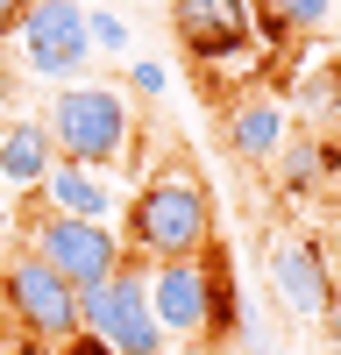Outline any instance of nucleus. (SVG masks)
I'll return each mask as SVG.
<instances>
[{"label": "nucleus", "mask_w": 341, "mask_h": 355, "mask_svg": "<svg viewBox=\"0 0 341 355\" xmlns=\"http://www.w3.org/2000/svg\"><path fill=\"white\" fill-rule=\"evenodd\" d=\"M170 28L192 64H227L256 43V8L249 0H170Z\"/></svg>", "instance_id": "7"}, {"label": "nucleus", "mask_w": 341, "mask_h": 355, "mask_svg": "<svg viewBox=\"0 0 341 355\" xmlns=\"http://www.w3.org/2000/svg\"><path fill=\"white\" fill-rule=\"evenodd\" d=\"M57 355H114V348H100L93 334H71V341H64V348H57Z\"/></svg>", "instance_id": "16"}, {"label": "nucleus", "mask_w": 341, "mask_h": 355, "mask_svg": "<svg viewBox=\"0 0 341 355\" xmlns=\"http://www.w3.org/2000/svg\"><path fill=\"white\" fill-rule=\"evenodd\" d=\"M85 36H93V50L121 57V50H128V21H121V15H107V8H93V15H85Z\"/></svg>", "instance_id": "15"}, {"label": "nucleus", "mask_w": 341, "mask_h": 355, "mask_svg": "<svg viewBox=\"0 0 341 355\" xmlns=\"http://www.w3.org/2000/svg\"><path fill=\"white\" fill-rule=\"evenodd\" d=\"M284 135H292V121H284V107L277 100H235L227 107V150H235L242 164H270L284 157Z\"/></svg>", "instance_id": "10"}, {"label": "nucleus", "mask_w": 341, "mask_h": 355, "mask_svg": "<svg viewBox=\"0 0 341 355\" xmlns=\"http://www.w3.org/2000/svg\"><path fill=\"white\" fill-rule=\"evenodd\" d=\"M170 355H220L213 341H185V348H170Z\"/></svg>", "instance_id": "19"}, {"label": "nucleus", "mask_w": 341, "mask_h": 355, "mask_svg": "<svg viewBox=\"0 0 341 355\" xmlns=\"http://www.w3.org/2000/svg\"><path fill=\"white\" fill-rule=\"evenodd\" d=\"M327 171V150L320 142H284V192H313Z\"/></svg>", "instance_id": "13"}, {"label": "nucleus", "mask_w": 341, "mask_h": 355, "mask_svg": "<svg viewBox=\"0 0 341 355\" xmlns=\"http://www.w3.org/2000/svg\"><path fill=\"white\" fill-rule=\"evenodd\" d=\"M50 164H57V142H50L43 121H8L0 128V178H8L15 192H36L50 178Z\"/></svg>", "instance_id": "12"}, {"label": "nucleus", "mask_w": 341, "mask_h": 355, "mask_svg": "<svg viewBox=\"0 0 341 355\" xmlns=\"http://www.w3.org/2000/svg\"><path fill=\"white\" fill-rule=\"evenodd\" d=\"M327 334H334V348H341V299H334V313H327Z\"/></svg>", "instance_id": "20"}, {"label": "nucleus", "mask_w": 341, "mask_h": 355, "mask_svg": "<svg viewBox=\"0 0 341 355\" xmlns=\"http://www.w3.org/2000/svg\"><path fill=\"white\" fill-rule=\"evenodd\" d=\"M43 199H50V214H64V220H100L107 227V214H114L107 171H78V164H50Z\"/></svg>", "instance_id": "11"}, {"label": "nucleus", "mask_w": 341, "mask_h": 355, "mask_svg": "<svg viewBox=\"0 0 341 355\" xmlns=\"http://www.w3.org/2000/svg\"><path fill=\"white\" fill-rule=\"evenodd\" d=\"M135 85L142 93H164V64H135Z\"/></svg>", "instance_id": "18"}, {"label": "nucleus", "mask_w": 341, "mask_h": 355, "mask_svg": "<svg viewBox=\"0 0 341 355\" xmlns=\"http://www.w3.org/2000/svg\"><path fill=\"white\" fill-rule=\"evenodd\" d=\"M28 256H43L71 291H93V284H107V277L128 263L121 242H114V227H100V220H64V214H43V220H36Z\"/></svg>", "instance_id": "6"}, {"label": "nucleus", "mask_w": 341, "mask_h": 355, "mask_svg": "<svg viewBox=\"0 0 341 355\" xmlns=\"http://www.w3.org/2000/svg\"><path fill=\"white\" fill-rule=\"evenodd\" d=\"M150 313L164 334L207 341L213 327V263H157L150 270Z\"/></svg>", "instance_id": "8"}, {"label": "nucleus", "mask_w": 341, "mask_h": 355, "mask_svg": "<svg viewBox=\"0 0 341 355\" xmlns=\"http://www.w3.org/2000/svg\"><path fill=\"white\" fill-rule=\"evenodd\" d=\"M249 355H270V348H263V341H256V334H249Z\"/></svg>", "instance_id": "22"}, {"label": "nucleus", "mask_w": 341, "mask_h": 355, "mask_svg": "<svg viewBox=\"0 0 341 355\" xmlns=\"http://www.w3.org/2000/svg\"><path fill=\"white\" fill-rule=\"evenodd\" d=\"M15 355H57V348H43V341H21V348H15Z\"/></svg>", "instance_id": "21"}, {"label": "nucleus", "mask_w": 341, "mask_h": 355, "mask_svg": "<svg viewBox=\"0 0 341 355\" xmlns=\"http://www.w3.org/2000/svg\"><path fill=\"white\" fill-rule=\"evenodd\" d=\"M21 8H28V0H0V43L15 36V21H21Z\"/></svg>", "instance_id": "17"}, {"label": "nucleus", "mask_w": 341, "mask_h": 355, "mask_svg": "<svg viewBox=\"0 0 341 355\" xmlns=\"http://www.w3.org/2000/svg\"><path fill=\"white\" fill-rule=\"evenodd\" d=\"M270 291H277V306L299 313V320H327L334 313V270H327V256L313 249L306 234H277L270 242Z\"/></svg>", "instance_id": "9"}, {"label": "nucleus", "mask_w": 341, "mask_h": 355, "mask_svg": "<svg viewBox=\"0 0 341 355\" xmlns=\"http://www.w3.org/2000/svg\"><path fill=\"white\" fill-rule=\"evenodd\" d=\"M128 242L157 263H192L213 249V192L199 185V171L170 164L128 199Z\"/></svg>", "instance_id": "1"}, {"label": "nucleus", "mask_w": 341, "mask_h": 355, "mask_svg": "<svg viewBox=\"0 0 341 355\" xmlns=\"http://www.w3.org/2000/svg\"><path fill=\"white\" fill-rule=\"evenodd\" d=\"M21 64L36 71L43 85H78L85 57H93V36H85V8L78 0H28L15 21Z\"/></svg>", "instance_id": "5"}, {"label": "nucleus", "mask_w": 341, "mask_h": 355, "mask_svg": "<svg viewBox=\"0 0 341 355\" xmlns=\"http://www.w3.org/2000/svg\"><path fill=\"white\" fill-rule=\"evenodd\" d=\"M78 334H93L114 355H164V327L150 313V277L135 263H121L107 284L78 291Z\"/></svg>", "instance_id": "3"}, {"label": "nucleus", "mask_w": 341, "mask_h": 355, "mask_svg": "<svg viewBox=\"0 0 341 355\" xmlns=\"http://www.w3.org/2000/svg\"><path fill=\"white\" fill-rule=\"evenodd\" d=\"M0 306L8 320L21 327V341H43V348H64L78 334V291L50 270L43 256H8V270H0Z\"/></svg>", "instance_id": "4"}, {"label": "nucleus", "mask_w": 341, "mask_h": 355, "mask_svg": "<svg viewBox=\"0 0 341 355\" xmlns=\"http://www.w3.org/2000/svg\"><path fill=\"white\" fill-rule=\"evenodd\" d=\"M50 142H57V164H78V171H107L128 157V135H135V114L121 85H64L50 100Z\"/></svg>", "instance_id": "2"}, {"label": "nucleus", "mask_w": 341, "mask_h": 355, "mask_svg": "<svg viewBox=\"0 0 341 355\" xmlns=\"http://www.w3.org/2000/svg\"><path fill=\"white\" fill-rule=\"evenodd\" d=\"M249 8H263V15H270V28L284 36V28H320L334 0H249Z\"/></svg>", "instance_id": "14"}]
</instances>
